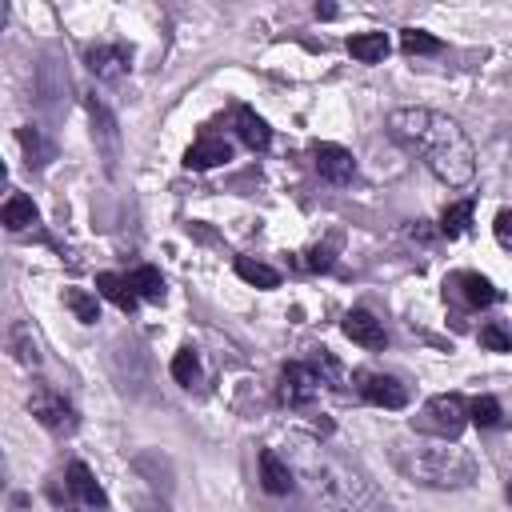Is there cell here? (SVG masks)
<instances>
[{
	"label": "cell",
	"instance_id": "1",
	"mask_svg": "<svg viewBox=\"0 0 512 512\" xmlns=\"http://www.w3.org/2000/svg\"><path fill=\"white\" fill-rule=\"evenodd\" d=\"M276 452L288 460L292 476L332 512H388V500L376 492V484L324 440L308 432H284V444Z\"/></svg>",
	"mask_w": 512,
	"mask_h": 512
},
{
	"label": "cell",
	"instance_id": "2",
	"mask_svg": "<svg viewBox=\"0 0 512 512\" xmlns=\"http://www.w3.org/2000/svg\"><path fill=\"white\" fill-rule=\"evenodd\" d=\"M388 132L448 188H464L476 176V148L452 116L436 108H396L388 116Z\"/></svg>",
	"mask_w": 512,
	"mask_h": 512
},
{
	"label": "cell",
	"instance_id": "3",
	"mask_svg": "<svg viewBox=\"0 0 512 512\" xmlns=\"http://www.w3.org/2000/svg\"><path fill=\"white\" fill-rule=\"evenodd\" d=\"M392 464L404 480L420 488H468L476 480V456L456 440H436V436L392 440Z\"/></svg>",
	"mask_w": 512,
	"mask_h": 512
},
{
	"label": "cell",
	"instance_id": "4",
	"mask_svg": "<svg viewBox=\"0 0 512 512\" xmlns=\"http://www.w3.org/2000/svg\"><path fill=\"white\" fill-rule=\"evenodd\" d=\"M464 424H468V404L456 392L432 396L424 404V412H420V432H432L436 440H456Z\"/></svg>",
	"mask_w": 512,
	"mask_h": 512
},
{
	"label": "cell",
	"instance_id": "5",
	"mask_svg": "<svg viewBox=\"0 0 512 512\" xmlns=\"http://www.w3.org/2000/svg\"><path fill=\"white\" fill-rule=\"evenodd\" d=\"M28 412L56 436L64 432H76V408L52 388V384H32V396H28Z\"/></svg>",
	"mask_w": 512,
	"mask_h": 512
},
{
	"label": "cell",
	"instance_id": "6",
	"mask_svg": "<svg viewBox=\"0 0 512 512\" xmlns=\"http://www.w3.org/2000/svg\"><path fill=\"white\" fill-rule=\"evenodd\" d=\"M320 384H324V380L316 376L312 364H284V368H280L276 396H280V404H288V408H304V404L316 400Z\"/></svg>",
	"mask_w": 512,
	"mask_h": 512
},
{
	"label": "cell",
	"instance_id": "7",
	"mask_svg": "<svg viewBox=\"0 0 512 512\" xmlns=\"http://www.w3.org/2000/svg\"><path fill=\"white\" fill-rule=\"evenodd\" d=\"M356 388L376 408H404L408 404V388L396 376H388V372H360L356 376Z\"/></svg>",
	"mask_w": 512,
	"mask_h": 512
},
{
	"label": "cell",
	"instance_id": "8",
	"mask_svg": "<svg viewBox=\"0 0 512 512\" xmlns=\"http://www.w3.org/2000/svg\"><path fill=\"white\" fill-rule=\"evenodd\" d=\"M88 112H92V140H96V148H100V156H104V168L112 172L116 160H120V132H116V120H112V112H108L96 96H88Z\"/></svg>",
	"mask_w": 512,
	"mask_h": 512
},
{
	"label": "cell",
	"instance_id": "9",
	"mask_svg": "<svg viewBox=\"0 0 512 512\" xmlns=\"http://www.w3.org/2000/svg\"><path fill=\"white\" fill-rule=\"evenodd\" d=\"M312 164H316V172L328 180V184H348L352 180V172H356V160H352V152L348 148H340V144H312Z\"/></svg>",
	"mask_w": 512,
	"mask_h": 512
},
{
	"label": "cell",
	"instance_id": "10",
	"mask_svg": "<svg viewBox=\"0 0 512 512\" xmlns=\"http://www.w3.org/2000/svg\"><path fill=\"white\" fill-rule=\"evenodd\" d=\"M84 60H88V68H92L100 80H116V76L128 72L132 52H128L124 44H96V48L84 52Z\"/></svg>",
	"mask_w": 512,
	"mask_h": 512
},
{
	"label": "cell",
	"instance_id": "11",
	"mask_svg": "<svg viewBox=\"0 0 512 512\" xmlns=\"http://www.w3.org/2000/svg\"><path fill=\"white\" fill-rule=\"evenodd\" d=\"M344 336L360 348H384V324L368 312V308H352L344 316Z\"/></svg>",
	"mask_w": 512,
	"mask_h": 512
},
{
	"label": "cell",
	"instance_id": "12",
	"mask_svg": "<svg viewBox=\"0 0 512 512\" xmlns=\"http://www.w3.org/2000/svg\"><path fill=\"white\" fill-rule=\"evenodd\" d=\"M8 352H12L24 368H40L44 352H40V336L32 332L28 320H12V324H8Z\"/></svg>",
	"mask_w": 512,
	"mask_h": 512
},
{
	"label": "cell",
	"instance_id": "13",
	"mask_svg": "<svg viewBox=\"0 0 512 512\" xmlns=\"http://www.w3.org/2000/svg\"><path fill=\"white\" fill-rule=\"evenodd\" d=\"M260 484H264V492H272V496H284V492H292V484H296L288 460H284L276 448H264V452H260Z\"/></svg>",
	"mask_w": 512,
	"mask_h": 512
},
{
	"label": "cell",
	"instance_id": "14",
	"mask_svg": "<svg viewBox=\"0 0 512 512\" xmlns=\"http://www.w3.org/2000/svg\"><path fill=\"white\" fill-rule=\"evenodd\" d=\"M452 292L468 304V308H488L500 292L492 288V280L488 276H480V272H456L452 276Z\"/></svg>",
	"mask_w": 512,
	"mask_h": 512
},
{
	"label": "cell",
	"instance_id": "15",
	"mask_svg": "<svg viewBox=\"0 0 512 512\" xmlns=\"http://www.w3.org/2000/svg\"><path fill=\"white\" fill-rule=\"evenodd\" d=\"M228 160H232V148H228L224 140H216V136H200V140L184 152V164L196 168V172L216 168V164H228Z\"/></svg>",
	"mask_w": 512,
	"mask_h": 512
},
{
	"label": "cell",
	"instance_id": "16",
	"mask_svg": "<svg viewBox=\"0 0 512 512\" xmlns=\"http://www.w3.org/2000/svg\"><path fill=\"white\" fill-rule=\"evenodd\" d=\"M68 492L72 496H80L84 504H92V508H104L108 504V496H104V488H100V480L92 476V468L88 464H80V460H72L68 464Z\"/></svg>",
	"mask_w": 512,
	"mask_h": 512
},
{
	"label": "cell",
	"instance_id": "17",
	"mask_svg": "<svg viewBox=\"0 0 512 512\" xmlns=\"http://www.w3.org/2000/svg\"><path fill=\"white\" fill-rule=\"evenodd\" d=\"M96 292L108 300V304H116L120 312H136V292H132V284H128V276H116V272H100L96 276Z\"/></svg>",
	"mask_w": 512,
	"mask_h": 512
},
{
	"label": "cell",
	"instance_id": "18",
	"mask_svg": "<svg viewBox=\"0 0 512 512\" xmlns=\"http://www.w3.org/2000/svg\"><path fill=\"white\" fill-rule=\"evenodd\" d=\"M236 132H240V140H244L252 152H264V148H268V140H272L268 124H264L252 108H240V112H236Z\"/></svg>",
	"mask_w": 512,
	"mask_h": 512
},
{
	"label": "cell",
	"instance_id": "19",
	"mask_svg": "<svg viewBox=\"0 0 512 512\" xmlns=\"http://www.w3.org/2000/svg\"><path fill=\"white\" fill-rule=\"evenodd\" d=\"M0 220H4V228H8V232H24V228H32V224H36V204H32L28 196L12 192V196L4 200Z\"/></svg>",
	"mask_w": 512,
	"mask_h": 512
},
{
	"label": "cell",
	"instance_id": "20",
	"mask_svg": "<svg viewBox=\"0 0 512 512\" xmlns=\"http://www.w3.org/2000/svg\"><path fill=\"white\" fill-rule=\"evenodd\" d=\"M348 52H352L360 64H376V60L388 56V36H384V32H356V36L348 40Z\"/></svg>",
	"mask_w": 512,
	"mask_h": 512
},
{
	"label": "cell",
	"instance_id": "21",
	"mask_svg": "<svg viewBox=\"0 0 512 512\" xmlns=\"http://www.w3.org/2000/svg\"><path fill=\"white\" fill-rule=\"evenodd\" d=\"M236 276H240L244 284H252V288H276V284H280V272H276L272 264L252 260V256H240V260H236Z\"/></svg>",
	"mask_w": 512,
	"mask_h": 512
},
{
	"label": "cell",
	"instance_id": "22",
	"mask_svg": "<svg viewBox=\"0 0 512 512\" xmlns=\"http://www.w3.org/2000/svg\"><path fill=\"white\" fill-rule=\"evenodd\" d=\"M128 284H132V292L140 296V300H164V276L156 272V268H136L132 276H128Z\"/></svg>",
	"mask_w": 512,
	"mask_h": 512
},
{
	"label": "cell",
	"instance_id": "23",
	"mask_svg": "<svg viewBox=\"0 0 512 512\" xmlns=\"http://www.w3.org/2000/svg\"><path fill=\"white\" fill-rule=\"evenodd\" d=\"M64 304L72 308V316H76L80 324H96V320H100V304H96V296L84 292V288H68V292H64Z\"/></svg>",
	"mask_w": 512,
	"mask_h": 512
},
{
	"label": "cell",
	"instance_id": "24",
	"mask_svg": "<svg viewBox=\"0 0 512 512\" xmlns=\"http://www.w3.org/2000/svg\"><path fill=\"white\" fill-rule=\"evenodd\" d=\"M400 48H404L408 56H432V52H440L444 44H440L436 36L420 32V28H404V32H400Z\"/></svg>",
	"mask_w": 512,
	"mask_h": 512
},
{
	"label": "cell",
	"instance_id": "25",
	"mask_svg": "<svg viewBox=\"0 0 512 512\" xmlns=\"http://www.w3.org/2000/svg\"><path fill=\"white\" fill-rule=\"evenodd\" d=\"M500 416H504V412H500V404H496L492 396H476V400L468 404V420L480 424V428H496Z\"/></svg>",
	"mask_w": 512,
	"mask_h": 512
},
{
	"label": "cell",
	"instance_id": "26",
	"mask_svg": "<svg viewBox=\"0 0 512 512\" xmlns=\"http://www.w3.org/2000/svg\"><path fill=\"white\" fill-rule=\"evenodd\" d=\"M480 348H488V352H512V328L500 324V320L484 324L480 328Z\"/></svg>",
	"mask_w": 512,
	"mask_h": 512
},
{
	"label": "cell",
	"instance_id": "27",
	"mask_svg": "<svg viewBox=\"0 0 512 512\" xmlns=\"http://www.w3.org/2000/svg\"><path fill=\"white\" fill-rule=\"evenodd\" d=\"M468 220H472V200H460V204H452V208L440 216V232H444V236H460V232L468 228Z\"/></svg>",
	"mask_w": 512,
	"mask_h": 512
},
{
	"label": "cell",
	"instance_id": "28",
	"mask_svg": "<svg viewBox=\"0 0 512 512\" xmlns=\"http://www.w3.org/2000/svg\"><path fill=\"white\" fill-rule=\"evenodd\" d=\"M20 144H24V152L32 156V164H44V160H52V144L28 124V128H20Z\"/></svg>",
	"mask_w": 512,
	"mask_h": 512
},
{
	"label": "cell",
	"instance_id": "29",
	"mask_svg": "<svg viewBox=\"0 0 512 512\" xmlns=\"http://www.w3.org/2000/svg\"><path fill=\"white\" fill-rule=\"evenodd\" d=\"M172 376H176L180 384H192V380L200 376V360H196L192 348H180V352L172 356Z\"/></svg>",
	"mask_w": 512,
	"mask_h": 512
},
{
	"label": "cell",
	"instance_id": "30",
	"mask_svg": "<svg viewBox=\"0 0 512 512\" xmlns=\"http://www.w3.org/2000/svg\"><path fill=\"white\" fill-rule=\"evenodd\" d=\"M320 372H324V380H328V384H336V388H340V364L332 360V352H328V348H316V376H320Z\"/></svg>",
	"mask_w": 512,
	"mask_h": 512
},
{
	"label": "cell",
	"instance_id": "31",
	"mask_svg": "<svg viewBox=\"0 0 512 512\" xmlns=\"http://www.w3.org/2000/svg\"><path fill=\"white\" fill-rule=\"evenodd\" d=\"M492 232H496V240H500L504 248H512V208H500V212H496Z\"/></svg>",
	"mask_w": 512,
	"mask_h": 512
},
{
	"label": "cell",
	"instance_id": "32",
	"mask_svg": "<svg viewBox=\"0 0 512 512\" xmlns=\"http://www.w3.org/2000/svg\"><path fill=\"white\" fill-rule=\"evenodd\" d=\"M308 268L328 272V268H332V252H328V248H312V252H308Z\"/></svg>",
	"mask_w": 512,
	"mask_h": 512
},
{
	"label": "cell",
	"instance_id": "33",
	"mask_svg": "<svg viewBox=\"0 0 512 512\" xmlns=\"http://www.w3.org/2000/svg\"><path fill=\"white\" fill-rule=\"evenodd\" d=\"M508 500H512V480H508Z\"/></svg>",
	"mask_w": 512,
	"mask_h": 512
}]
</instances>
